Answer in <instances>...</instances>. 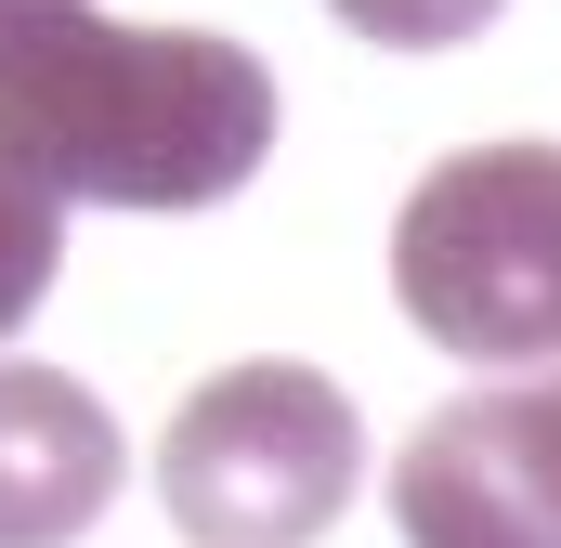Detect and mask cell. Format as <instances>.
Returning <instances> with one entry per match:
<instances>
[{"mask_svg": "<svg viewBox=\"0 0 561 548\" xmlns=\"http://www.w3.org/2000/svg\"><path fill=\"white\" fill-rule=\"evenodd\" d=\"M53 13H79V0H0V53H13L26 26H53Z\"/></svg>", "mask_w": 561, "mask_h": 548, "instance_id": "obj_8", "label": "cell"}, {"mask_svg": "<svg viewBox=\"0 0 561 548\" xmlns=\"http://www.w3.org/2000/svg\"><path fill=\"white\" fill-rule=\"evenodd\" d=\"M353 39H379V53H444V39H470L483 13H510V0H327Z\"/></svg>", "mask_w": 561, "mask_h": 548, "instance_id": "obj_7", "label": "cell"}, {"mask_svg": "<svg viewBox=\"0 0 561 548\" xmlns=\"http://www.w3.org/2000/svg\"><path fill=\"white\" fill-rule=\"evenodd\" d=\"M353 470H366L353 392L300 353L222 366L157 444V496L196 548H313L353 510Z\"/></svg>", "mask_w": 561, "mask_h": 548, "instance_id": "obj_3", "label": "cell"}, {"mask_svg": "<svg viewBox=\"0 0 561 548\" xmlns=\"http://www.w3.org/2000/svg\"><path fill=\"white\" fill-rule=\"evenodd\" d=\"M392 300L431 353L561 366V144H470L392 222Z\"/></svg>", "mask_w": 561, "mask_h": 548, "instance_id": "obj_2", "label": "cell"}, {"mask_svg": "<svg viewBox=\"0 0 561 548\" xmlns=\"http://www.w3.org/2000/svg\"><path fill=\"white\" fill-rule=\"evenodd\" d=\"M53 274H66V196H39V183L0 157V340L53 300Z\"/></svg>", "mask_w": 561, "mask_h": 548, "instance_id": "obj_6", "label": "cell"}, {"mask_svg": "<svg viewBox=\"0 0 561 548\" xmlns=\"http://www.w3.org/2000/svg\"><path fill=\"white\" fill-rule=\"evenodd\" d=\"M405 548H561V366L523 392H470L392 457Z\"/></svg>", "mask_w": 561, "mask_h": 548, "instance_id": "obj_4", "label": "cell"}, {"mask_svg": "<svg viewBox=\"0 0 561 548\" xmlns=\"http://www.w3.org/2000/svg\"><path fill=\"white\" fill-rule=\"evenodd\" d=\"M118 496V418L66 366H0V548H79Z\"/></svg>", "mask_w": 561, "mask_h": 548, "instance_id": "obj_5", "label": "cell"}, {"mask_svg": "<svg viewBox=\"0 0 561 548\" xmlns=\"http://www.w3.org/2000/svg\"><path fill=\"white\" fill-rule=\"evenodd\" d=\"M0 157L66 209H209L275 157V66L209 26H105L79 0L0 53Z\"/></svg>", "mask_w": 561, "mask_h": 548, "instance_id": "obj_1", "label": "cell"}]
</instances>
